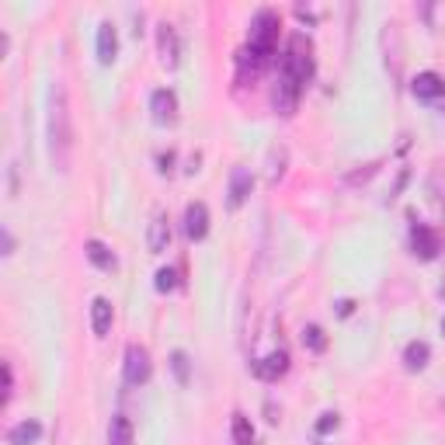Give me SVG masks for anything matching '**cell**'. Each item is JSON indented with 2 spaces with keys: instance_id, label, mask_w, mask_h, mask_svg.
Instances as JSON below:
<instances>
[{
  "instance_id": "6da1fadb",
  "label": "cell",
  "mask_w": 445,
  "mask_h": 445,
  "mask_svg": "<svg viewBox=\"0 0 445 445\" xmlns=\"http://www.w3.org/2000/svg\"><path fill=\"white\" fill-rule=\"evenodd\" d=\"M49 161L59 174L70 171V154H74V122H70V105H67V87L56 81L49 87Z\"/></svg>"
},
{
  "instance_id": "7a4b0ae2",
  "label": "cell",
  "mask_w": 445,
  "mask_h": 445,
  "mask_svg": "<svg viewBox=\"0 0 445 445\" xmlns=\"http://www.w3.org/2000/svg\"><path fill=\"white\" fill-rule=\"evenodd\" d=\"M282 74H289L299 87L313 77V49H310L306 35H292L289 39V49L282 56Z\"/></svg>"
},
{
  "instance_id": "3957f363",
  "label": "cell",
  "mask_w": 445,
  "mask_h": 445,
  "mask_svg": "<svg viewBox=\"0 0 445 445\" xmlns=\"http://www.w3.org/2000/svg\"><path fill=\"white\" fill-rule=\"evenodd\" d=\"M150 376H154L150 352L139 348V345H129L125 348V383L129 386H143V383H150Z\"/></svg>"
},
{
  "instance_id": "277c9868",
  "label": "cell",
  "mask_w": 445,
  "mask_h": 445,
  "mask_svg": "<svg viewBox=\"0 0 445 445\" xmlns=\"http://www.w3.org/2000/svg\"><path fill=\"white\" fill-rule=\"evenodd\" d=\"M299 94H303V87L292 81L289 74H279L275 94H272V105H275V112H279V115H292V112H296V105H299Z\"/></svg>"
},
{
  "instance_id": "5b68a950",
  "label": "cell",
  "mask_w": 445,
  "mask_h": 445,
  "mask_svg": "<svg viewBox=\"0 0 445 445\" xmlns=\"http://www.w3.org/2000/svg\"><path fill=\"white\" fill-rule=\"evenodd\" d=\"M157 49H161V63L167 70H174V67L181 63V42H178L174 25H167V21L157 25Z\"/></svg>"
},
{
  "instance_id": "8992f818",
  "label": "cell",
  "mask_w": 445,
  "mask_h": 445,
  "mask_svg": "<svg viewBox=\"0 0 445 445\" xmlns=\"http://www.w3.org/2000/svg\"><path fill=\"white\" fill-rule=\"evenodd\" d=\"M410 247H414V254H417V258L432 261V258H439L442 241H439V233H435L432 226H421V223H414V230H410Z\"/></svg>"
},
{
  "instance_id": "52a82bcc",
  "label": "cell",
  "mask_w": 445,
  "mask_h": 445,
  "mask_svg": "<svg viewBox=\"0 0 445 445\" xmlns=\"http://www.w3.org/2000/svg\"><path fill=\"white\" fill-rule=\"evenodd\" d=\"M150 112H154V122L171 125V122L178 119V94H174L171 87L154 91V98H150Z\"/></svg>"
},
{
  "instance_id": "ba28073f",
  "label": "cell",
  "mask_w": 445,
  "mask_h": 445,
  "mask_svg": "<svg viewBox=\"0 0 445 445\" xmlns=\"http://www.w3.org/2000/svg\"><path fill=\"white\" fill-rule=\"evenodd\" d=\"M205 233H209V209H205V202H192L185 209V237L205 241Z\"/></svg>"
},
{
  "instance_id": "9c48e42d",
  "label": "cell",
  "mask_w": 445,
  "mask_h": 445,
  "mask_svg": "<svg viewBox=\"0 0 445 445\" xmlns=\"http://www.w3.org/2000/svg\"><path fill=\"white\" fill-rule=\"evenodd\" d=\"M285 372H289V355L285 352H272V355H265V359L254 362V376L265 379V383H275Z\"/></svg>"
},
{
  "instance_id": "30bf717a",
  "label": "cell",
  "mask_w": 445,
  "mask_h": 445,
  "mask_svg": "<svg viewBox=\"0 0 445 445\" xmlns=\"http://www.w3.org/2000/svg\"><path fill=\"white\" fill-rule=\"evenodd\" d=\"M119 56V35H115V25L112 21H101L98 25V63H115Z\"/></svg>"
},
{
  "instance_id": "8fae6325",
  "label": "cell",
  "mask_w": 445,
  "mask_h": 445,
  "mask_svg": "<svg viewBox=\"0 0 445 445\" xmlns=\"http://www.w3.org/2000/svg\"><path fill=\"white\" fill-rule=\"evenodd\" d=\"M410 91H414V98H421V101H435V98H442V94H445V81L439 77V74L424 70V74H417V77H414Z\"/></svg>"
},
{
  "instance_id": "7c38bea8",
  "label": "cell",
  "mask_w": 445,
  "mask_h": 445,
  "mask_svg": "<svg viewBox=\"0 0 445 445\" xmlns=\"http://www.w3.org/2000/svg\"><path fill=\"white\" fill-rule=\"evenodd\" d=\"M250 188H254L250 171L247 167H233V174H230V209H241L247 202V195H250Z\"/></svg>"
},
{
  "instance_id": "4fadbf2b",
  "label": "cell",
  "mask_w": 445,
  "mask_h": 445,
  "mask_svg": "<svg viewBox=\"0 0 445 445\" xmlns=\"http://www.w3.org/2000/svg\"><path fill=\"white\" fill-rule=\"evenodd\" d=\"M42 439V424L35 417H25V421H18L11 432H7V442L11 445H35Z\"/></svg>"
},
{
  "instance_id": "5bb4252c",
  "label": "cell",
  "mask_w": 445,
  "mask_h": 445,
  "mask_svg": "<svg viewBox=\"0 0 445 445\" xmlns=\"http://www.w3.org/2000/svg\"><path fill=\"white\" fill-rule=\"evenodd\" d=\"M91 330H94L98 337H105V334L112 330V303H108L105 296H98V299L91 303Z\"/></svg>"
},
{
  "instance_id": "9a60e30c",
  "label": "cell",
  "mask_w": 445,
  "mask_h": 445,
  "mask_svg": "<svg viewBox=\"0 0 445 445\" xmlns=\"http://www.w3.org/2000/svg\"><path fill=\"white\" fill-rule=\"evenodd\" d=\"M146 241H150V250H154V254H163V250L171 247V226H167V216H163V212L154 216V223H150V237H146Z\"/></svg>"
},
{
  "instance_id": "2e32d148",
  "label": "cell",
  "mask_w": 445,
  "mask_h": 445,
  "mask_svg": "<svg viewBox=\"0 0 445 445\" xmlns=\"http://www.w3.org/2000/svg\"><path fill=\"white\" fill-rule=\"evenodd\" d=\"M87 258H91V265L101 268V272H112V268H115V254L108 250V243H101V241H87Z\"/></svg>"
},
{
  "instance_id": "e0dca14e",
  "label": "cell",
  "mask_w": 445,
  "mask_h": 445,
  "mask_svg": "<svg viewBox=\"0 0 445 445\" xmlns=\"http://www.w3.org/2000/svg\"><path fill=\"white\" fill-rule=\"evenodd\" d=\"M428 359H432V348H428L424 341H410L404 348V362L410 372H421V369L428 365Z\"/></svg>"
},
{
  "instance_id": "ac0fdd59",
  "label": "cell",
  "mask_w": 445,
  "mask_h": 445,
  "mask_svg": "<svg viewBox=\"0 0 445 445\" xmlns=\"http://www.w3.org/2000/svg\"><path fill=\"white\" fill-rule=\"evenodd\" d=\"M108 445H132V421L125 414H115L108 424Z\"/></svg>"
},
{
  "instance_id": "d6986e66",
  "label": "cell",
  "mask_w": 445,
  "mask_h": 445,
  "mask_svg": "<svg viewBox=\"0 0 445 445\" xmlns=\"http://www.w3.org/2000/svg\"><path fill=\"white\" fill-rule=\"evenodd\" d=\"M303 345H306L310 352H324V348H327L324 327H317V324H306V327H303Z\"/></svg>"
},
{
  "instance_id": "ffe728a7",
  "label": "cell",
  "mask_w": 445,
  "mask_h": 445,
  "mask_svg": "<svg viewBox=\"0 0 445 445\" xmlns=\"http://www.w3.org/2000/svg\"><path fill=\"white\" fill-rule=\"evenodd\" d=\"M233 442L237 445H254V424H250L243 414H233Z\"/></svg>"
},
{
  "instance_id": "44dd1931",
  "label": "cell",
  "mask_w": 445,
  "mask_h": 445,
  "mask_svg": "<svg viewBox=\"0 0 445 445\" xmlns=\"http://www.w3.org/2000/svg\"><path fill=\"white\" fill-rule=\"evenodd\" d=\"M171 369H174L178 383H188V372H192V365H188V355H185V352H174V355H171Z\"/></svg>"
},
{
  "instance_id": "7402d4cb",
  "label": "cell",
  "mask_w": 445,
  "mask_h": 445,
  "mask_svg": "<svg viewBox=\"0 0 445 445\" xmlns=\"http://www.w3.org/2000/svg\"><path fill=\"white\" fill-rule=\"evenodd\" d=\"M174 285H178V272H174V268H161V272H157L154 289H157V292H171Z\"/></svg>"
},
{
  "instance_id": "603a6c76",
  "label": "cell",
  "mask_w": 445,
  "mask_h": 445,
  "mask_svg": "<svg viewBox=\"0 0 445 445\" xmlns=\"http://www.w3.org/2000/svg\"><path fill=\"white\" fill-rule=\"evenodd\" d=\"M337 424H341V417H337L334 410H327V414H320V421H317V432H320V435H330Z\"/></svg>"
},
{
  "instance_id": "cb8c5ba5",
  "label": "cell",
  "mask_w": 445,
  "mask_h": 445,
  "mask_svg": "<svg viewBox=\"0 0 445 445\" xmlns=\"http://www.w3.org/2000/svg\"><path fill=\"white\" fill-rule=\"evenodd\" d=\"M352 310H355L352 299H341V303H337V313H341V317H352Z\"/></svg>"
},
{
  "instance_id": "d4e9b609",
  "label": "cell",
  "mask_w": 445,
  "mask_h": 445,
  "mask_svg": "<svg viewBox=\"0 0 445 445\" xmlns=\"http://www.w3.org/2000/svg\"><path fill=\"white\" fill-rule=\"evenodd\" d=\"M4 254H14V237H11V230H4Z\"/></svg>"
},
{
  "instance_id": "484cf974",
  "label": "cell",
  "mask_w": 445,
  "mask_h": 445,
  "mask_svg": "<svg viewBox=\"0 0 445 445\" xmlns=\"http://www.w3.org/2000/svg\"><path fill=\"white\" fill-rule=\"evenodd\" d=\"M171 163H174V154H163V157H161V171H163V174L171 171Z\"/></svg>"
},
{
  "instance_id": "4316f807",
  "label": "cell",
  "mask_w": 445,
  "mask_h": 445,
  "mask_svg": "<svg viewBox=\"0 0 445 445\" xmlns=\"http://www.w3.org/2000/svg\"><path fill=\"white\" fill-rule=\"evenodd\" d=\"M442 334H445V320H442Z\"/></svg>"
}]
</instances>
